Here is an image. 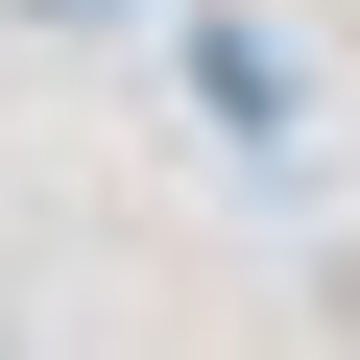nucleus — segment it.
<instances>
[{"label":"nucleus","mask_w":360,"mask_h":360,"mask_svg":"<svg viewBox=\"0 0 360 360\" xmlns=\"http://www.w3.org/2000/svg\"><path fill=\"white\" fill-rule=\"evenodd\" d=\"M0 360H25V288H0Z\"/></svg>","instance_id":"obj_3"},{"label":"nucleus","mask_w":360,"mask_h":360,"mask_svg":"<svg viewBox=\"0 0 360 360\" xmlns=\"http://www.w3.org/2000/svg\"><path fill=\"white\" fill-rule=\"evenodd\" d=\"M0 25H25V49H120L144 0H0Z\"/></svg>","instance_id":"obj_1"},{"label":"nucleus","mask_w":360,"mask_h":360,"mask_svg":"<svg viewBox=\"0 0 360 360\" xmlns=\"http://www.w3.org/2000/svg\"><path fill=\"white\" fill-rule=\"evenodd\" d=\"M312 336H336V360H360V217H336V240H312Z\"/></svg>","instance_id":"obj_2"}]
</instances>
